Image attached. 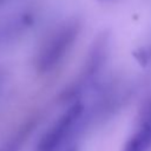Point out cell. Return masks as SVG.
Masks as SVG:
<instances>
[{
  "mask_svg": "<svg viewBox=\"0 0 151 151\" xmlns=\"http://www.w3.org/2000/svg\"><path fill=\"white\" fill-rule=\"evenodd\" d=\"M79 31L78 21H68L57 28L44 42L37 55V70L41 73L54 70L74 45Z\"/></svg>",
  "mask_w": 151,
  "mask_h": 151,
  "instance_id": "1",
  "label": "cell"
},
{
  "mask_svg": "<svg viewBox=\"0 0 151 151\" xmlns=\"http://www.w3.org/2000/svg\"><path fill=\"white\" fill-rule=\"evenodd\" d=\"M84 107L80 103L70 106L46 131L38 143L37 151H57L68 138L83 114Z\"/></svg>",
  "mask_w": 151,
  "mask_h": 151,
  "instance_id": "2",
  "label": "cell"
},
{
  "mask_svg": "<svg viewBox=\"0 0 151 151\" xmlns=\"http://www.w3.org/2000/svg\"><path fill=\"white\" fill-rule=\"evenodd\" d=\"M151 147V111L139 126L138 131L130 138L124 151H149Z\"/></svg>",
  "mask_w": 151,
  "mask_h": 151,
  "instance_id": "3",
  "label": "cell"
},
{
  "mask_svg": "<svg viewBox=\"0 0 151 151\" xmlns=\"http://www.w3.org/2000/svg\"><path fill=\"white\" fill-rule=\"evenodd\" d=\"M32 22V17L28 14H20L12 20L0 26V44L13 40L20 33H22Z\"/></svg>",
  "mask_w": 151,
  "mask_h": 151,
  "instance_id": "4",
  "label": "cell"
},
{
  "mask_svg": "<svg viewBox=\"0 0 151 151\" xmlns=\"http://www.w3.org/2000/svg\"><path fill=\"white\" fill-rule=\"evenodd\" d=\"M4 1H5V0H0V6L2 5V2H4Z\"/></svg>",
  "mask_w": 151,
  "mask_h": 151,
  "instance_id": "5",
  "label": "cell"
}]
</instances>
